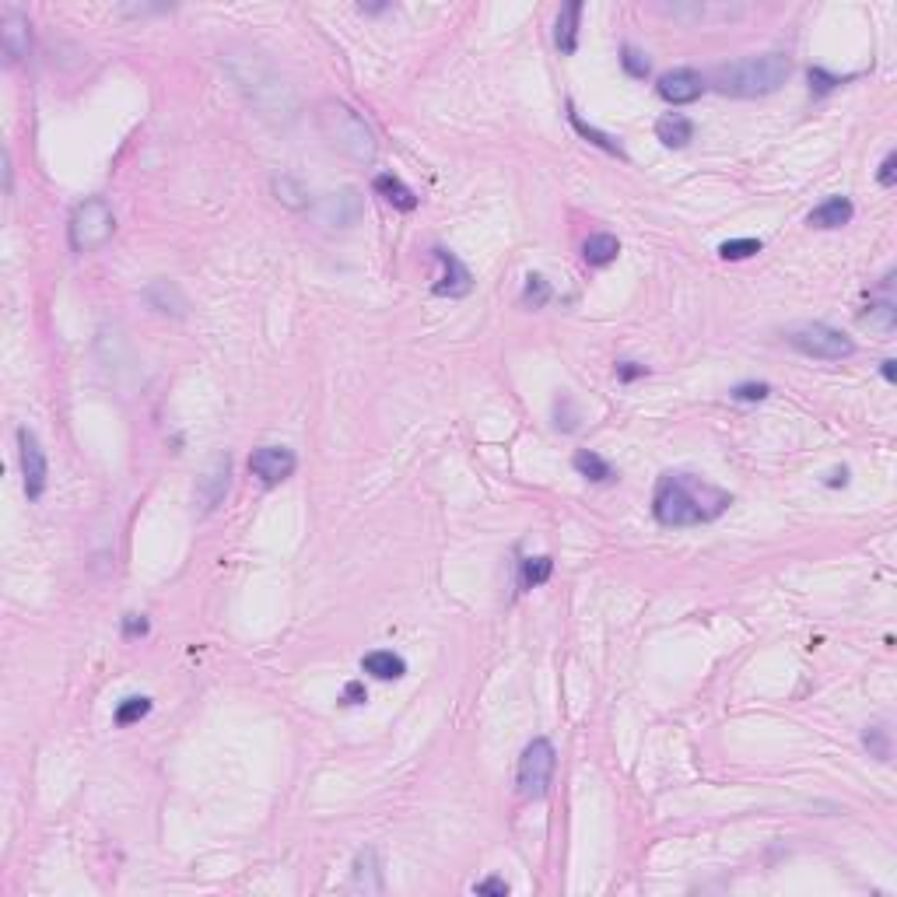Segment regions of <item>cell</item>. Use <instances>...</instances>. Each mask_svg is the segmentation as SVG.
Here are the masks:
<instances>
[{"instance_id": "cell-1", "label": "cell", "mask_w": 897, "mask_h": 897, "mask_svg": "<svg viewBox=\"0 0 897 897\" xmlns=\"http://www.w3.org/2000/svg\"><path fill=\"white\" fill-rule=\"evenodd\" d=\"M729 505L733 494L695 473H663L652 494V512L663 526H701L718 519Z\"/></svg>"}, {"instance_id": "cell-2", "label": "cell", "mask_w": 897, "mask_h": 897, "mask_svg": "<svg viewBox=\"0 0 897 897\" xmlns=\"http://www.w3.org/2000/svg\"><path fill=\"white\" fill-rule=\"evenodd\" d=\"M222 64L228 67L232 81L239 85V91L249 98V106L260 109V116L277 119V123H292L294 116H298L294 88L260 53H253V49H239V53L228 49V53H222Z\"/></svg>"}, {"instance_id": "cell-3", "label": "cell", "mask_w": 897, "mask_h": 897, "mask_svg": "<svg viewBox=\"0 0 897 897\" xmlns=\"http://www.w3.org/2000/svg\"><path fill=\"white\" fill-rule=\"evenodd\" d=\"M315 127H319V134L326 137V144L334 151H340V155L351 158V161H358V165H372L379 158L376 130L347 102H340V98H323L315 106Z\"/></svg>"}, {"instance_id": "cell-4", "label": "cell", "mask_w": 897, "mask_h": 897, "mask_svg": "<svg viewBox=\"0 0 897 897\" xmlns=\"http://www.w3.org/2000/svg\"><path fill=\"white\" fill-rule=\"evenodd\" d=\"M792 74V60L785 53H761V57H743L737 64L718 67L716 85L722 95L733 98H761L778 91Z\"/></svg>"}, {"instance_id": "cell-5", "label": "cell", "mask_w": 897, "mask_h": 897, "mask_svg": "<svg viewBox=\"0 0 897 897\" xmlns=\"http://www.w3.org/2000/svg\"><path fill=\"white\" fill-rule=\"evenodd\" d=\"M116 232V214L102 197H88L85 203L74 207L67 224L70 249L74 253H95L98 246H106Z\"/></svg>"}, {"instance_id": "cell-6", "label": "cell", "mask_w": 897, "mask_h": 897, "mask_svg": "<svg viewBox=\"0 0 897 897\" xmlns=\"http://www.w3.org/2000/svg\"><path fill=\"white\" fill-rule=\"evenodd\" d=\"M554 768H558V754H554V743L537 737L533 743H526L522 758H519L516 785L522 799H543L551 778H554Z\"/></svg>"}, {"instance_id": "cell-7", "label": "cell", "mask_w": 897, "mask_h": 897, "mask_svg": "<svg viewBox=\"0 0 897 897\" xmlns=\"http://www.w3.org/2000/svg\"><path fill=\"white\" fill-rule=\"evenodd\" d=\"M785 340H789V347H796L799 355L817 358V361H845L855 355L852 336H845L841 330H834V326H824V323L799 326V330H792Z\"/></svg>"}, {"instance_id": "cell-8", "label": "cell", "mask_w": 897, "mask_h": 897, "mask_svg": "<svg viewBox=\"0 0 897 897\" xmlns=\"http://www.w3.org/2000/svg\"><path fill=\"white\" fill-rule=\"evenodd\" d=\"M315 222L326 224V228H351L361 222L365 214V201L355 186H344V190H330L313 203Z\"/></svg>"}, {"instance_id": "cell-9", "label": "cell", "mask_w": 897, "mask_h": 897, "mask_svg": "<svg viewBox=\"0 0 897 897\" xmlns=\"http://www.w3.org/2000/svg\"><path fill=\"white\" fill-rule=\"evenodd\" d=\"M294 467H298V456L284 446H260L249 456V470H253V477H260V484H267V488L288 480Z\"/></svg>"}, {"instance_id": "cell-10", "label": "cell", "mask_w": 897, "mask_h": 897, "mask_svg": "<svg viewBox=\"0 0 897 897\" xmlns=\"http://www.w3.org/2000/svg\"><path fill=\"white\" fill-rule=\"evenodd\" d=\"M18 448H22V473H25V494L36 501V498H43L46 491V452L39 446V438H36V431H28V428H18Z\"/></svg>"}, {"instance_id": "cell-11", "label": "cell", "mask_w": 897, "mask_h": 897, "mask_svg": "<svg viewBox=\"0 0 897 897\" xmlns=\"http://www.w3.org/2000/svg\"><path fill=\"white\" fill-rule=\"evenodd\" d=\"M435 260L442 263V277H438V284H435V294H442V298H463V294H470L473 288V273L463 267V260L456 256V253H448L446 246H435Z\"/></svg>"}, {"instance_id": "cell-12", "label": "cell", "mask_w": 897, "mask_h": 897, "mask_svg": "<svg viewBox=\"0 0 897 897\" xmlns=\"http://www.w3.org/2000/svg\"><path fill=\"white\" fill-rule=\"evenodd\" d=\"M28 15L18 7H4V18H0V39H4V53L11 64H18L28 57L32 49V32H28Z\"/></svg>"}, {"instance_id": "cell-13", "label": "cell", "mask_w": 897, "mask_h": 897, "mask_svg": "<svg viewBox=\"0 0 897 897\" xmlns=\"http://www.w3.org/2000/svg\"><path fill=\"white\" fill-rule=\"evenodd\" d=\"M655 88H659V95H663L670 106H687V102H697V98L705 95V77L691 67H680V70L663 74Z\"/></svg>"}, {"instance_id": "cell-14", "label": "cell", "mask_w": 897, "mask_h": 897, "mask_svg": "<svg viewBox=\"0 0 897 897\" xmlns=\"http://www.w3.org/2000/svg\"><path fill=\"white\" fill-rule=\"evenodd\" d=\"M579 22H583V0H572L564 4L554 25V43L561 53H575L579 49Z\"/></svg>"}, {"instance_id": "cell-15", "label": "cell", "mask_w": 897, "mask_h": 897, "mask_svg": "<svg viewBox=\"0 0 897 897\" xmlns=\"http://www.w3.org/2000/svg\"><path fill=\"white\" fill-rule=\"evenodd\" d=\"M144 298H148V305L151 309H158V313H165V315H186V294L176 288V281H155L148 292H144Z\"/></svg>"}, {"instance_id": "cell-16", "label": "cell", "mask_w": 897, "mask_h": 897, "mask_svg": "<svg viewBox=\"0 0 897 897\" xmlns=\"http://www.w3.org/2000/svg\"><path fill=\"white\" fill-rule=\"evenodd\" d=\"M852 214L855 207L849 197H830V201L809 211V228H841V224L852 222Z\"/></svg>"}, {"instance_id": "cell-17", "label": "cell", "mask_w": 897, "mask_h": 897, "mask_svg": "<svg viewBox=\"0 0 897 897\" xmlns=\"http://www.w3.org/2000/svg\"><path fill=\"white\" fill-rule=\"evenodd\" d=\"M382 866L376 849H361L358 859H355V891H365V894H382Z\"/></svg>"}, {"instance_id": "cell-18", "label": "cell", "mask_w": 897, "mask_h": 897, "mask_svg": "<svg viewBox=\"0 0 897 897\" xmlns=\"http://www.w3.org/2000/svg\"><path fill=\"white\" fill-rule=\"evenodd\" d=\"M372 186H376V193L386 197V201L393 203L397 211H414V207H418V193H414V190H410L400 176H393V172H382V176H376Z\"/></svg>"}, {"instance_id": "cell-19", "label": "cell", "mask_w": 897, "mask_h": 897, "mask_svg": "<svg viewBox=\"0 0 897 897\" xmlns=\"http://www.w3.org/2000/svg\"><path fill=\"white\" fill-rule=\"evenodd\" d=\"M361 670L372 673L376 680H400V676L407 673V663L397 655V652L376 649V652H368V655L361 659Z\"/></svg>"}, {"instance_id": "cell-20", "label": "cell", "mask_w": 897, "mask_h": 897, "mask_svg": "<svg viewBox=\"0 0 897 897\" xmlns=\"http://www.w3.org/2000/svg\"><path fill=\"white\" fill-rule=\"evenodd\" d=\"M617 256H621V242H617V235H610V232L589 235L583 242V260L589 267H606V263H613Z\"/></svg>"}, {"instance_id": "cell-21", "label": "cell", "mask_w": 897, "mask_h": 897, "mask_svg": "<svg viewBox=\"0 0 897 897\" xmlns=\"http://www.w3.org/2000/svg\"><path fill=\"white\" fill-rule=\"evenodd\" d=\"M655 137H659L666 148H687V140L695 137V123H691L687 116H680V112H670V116H663V119L655 123Z\"/></svg>"}, {"instance_id": "cell-22", "label": "cell", "mask_w": 897, "mask_h": 897, "mask_svg": "<svg viewBox=\"0 0 897 897\" xmlns=\"http://www.w3.org/2000/svg\"><path fill=\"white\" fill-rule=\"evenodd\" d=\"M201 501H203V509H214L218 501L224 498V491H228V459H218L214 463V470H207L201 477Z\"/></svg>"}, {"instance_id": "cell-23", "label": "cell", "mask_w": 897, "mask_h": 897, "mask_svg": "<svg viewBox=\"0 0 897 897\" xmlns=\"http://www.w3.org/2000/svg\"><path fill=\"white\" fill-rule=\"evenodd\" d=\"M859 323L862 326H870V330H876V334H894V326H897V305L891 302V298H880V302H870V313H862L859 315Z\"/></svg>"}, {"instance_id": "cell-24", "label": "cell", "mask_w": 897, "mask_h": 897, "mask_svg": "<svg viewBox=\"0 0 897 897\" xmlns=\"http://www.w3.org/2000/svg\"><path fill=\"white\" fill-rule=\"evenodd\" d=\"M568 119H572V127H575V130H579V134H583L585 140H593L596 148H603L606 155L624 158V148H621V144H617V140H613V137H610V134H603V130H596V127H589V123H585L583 116L575 112V106H568Z\"/></svg>"}, {"instance_id": "cell-25", "label": "cell", "mask_w": 897, "mask_h": 897, "mask_svg": "<svg viewBox=\"0 0 897 897\" xmlns=\"http://www.w3.org/2000/svg\"><path fill=\"white\" fill-rule=\"evenodd\" d=\"M551 572H554V561L547 558V554H540V558H522V564H519V589L543 585L551 579Z\"/></svg>"}, {"instance_id": "cell-26", "label": "cell", "mask_w": 897, "mask_h": 897, "mask_svg": "<svg viewBox=\"0 0 897 897\" xmlns=\"http://www.w3.org/2000/svg\"><path fill=\"white\" fill-rule=\"evenodd\" d=\"M273 193H277V201L284 203V207H292V211L309 207V190L294 180V176H273Z\"/></svg>"}, {"instance_id": "cell-27", "label": "cell", "mask_w": 897, "mask_h": 897, "mask_svg": "<svg viewBox=\"0 0 897 897\" xmlns=\"http://www.w3.org/2000/svg\"><path fill=\"white\" fill-rule=\"evenodd\" d=\"M575 470L583 473L585 480H593V484H603V480H613V470H610V463H606L603 456H596V452H575Z\"/></svg>"}, {"instance_id": "cell-28", "label": "cell", "mask_w": 897, "mask_h": 897, "mask_svg": "<svg viewBox=\"0 0 897 897\" xmlns=\"http://www.w3.org/2000/svg\"><path fill=\"white\" fill-rule=\"evenodd\" d=\"M151 712V697H123L116 705V726H130Z\"/></svg>"}, {"instance_id": "cell-29", "label": "cell", "mask_w": 897, "mask_h": 897, "mask_svg": "<svg viewBox=\"0 0 897 897\" xmlns=\"http://www.w3.org/2000/svg\"><path fill=\"white\" fill-rule=\"evenodd\" d=\"M522 302L533 305V309H543L551 302V284L540 277V273H530L526 277V288H522Z\"/></svg>"}, {"instance_id": "cell-30", "label": "cell", "mask_w": 897, "mask_h": 897, "mask_svg": "<svg viewBox=\"0 0 897 897\" xmlns=\"http://www.w3.org/2000/svg\"><path fill=\"white\" fill-rule=\"evenodd\" d=\"M754 253H761V239H729V242L718 246V256H722V260H747V256H754Z\"/></svg>"}, {"instance_id": "cell-31", "label": "cell", "mask_w": 897, "mask_h": 897, "mask_svg": "<svg viewBox=\"0 0 897 897\" xmlns=\"http://www.w3.org/2000/svg\"><path fill=\"white\" fill-rule=\"evenodd\" d=\"M621 64H624V70H628L631 77H649V60H645V53L642 49H634V46H624L621 49Z\"/></svg>"}, {"instance_id": "cell-32", "label": "cell", "mask_w": 897, "mask_h": 897, "mask_svg": "<svg viewBox=\"0 0 897 897\" xmlns=\"http://www.w3.org/2000/svg\"><path fill=\"white\" fill-rule=\"evenodd\" d=\"M862 743H866V747L873 750L880 761H887L891 747H887V729H883V726H873V729H866V733H862Z\"/></svg>"}, {"instance_id": "cell-33", "label": "cell", "mask_w": 897, "mask_h": 897, "mask_svg": "<svg viewBox=\"0 0 897 897\" xmlns=\"http://www.w3.org/2000/svg\"><path fill=\"white\" fill-rule=\"evenodd\" d=\"M838 85H841V77H834L828 70H820V67L809 70V88L817 91V95H828V91L838 88Z\"/></svg>"}, {"instance_id": "cell-34", "label": "cell", "mask_w": 897, "mask_h": 897, "mask_svg": "<svg viewBox=\"0 0 897 897\" xmlns=\"http://www.w3.org/2000/svg\"><path fill=\"white\" fill-rule=\"evenodd\" d=\"M768 393H771V386H768V382H743V386L733 389V397H737V400H764Z\"/></svg>"}, {"instance_id": "cell-35", "label": "cell", "mask_w": 897, "mask_h": 897, "mask_svg": "<svg viewBox=\"0 0 897 897\" xmlns=\"http://www.w3.org/2000/svg\"><path fill=\"white\" fill-rule=\"evenodd\" d=\"M473 894H494V897H505V894H509V883H505L501 876H488V880H480V883H473Z\"/></svg>"}, {"instance_id": "cell-36", "label": "cell", "mask_w": 897, "mask_h": 897, "mask_svg": "<svg viewBox=\"0 0 897 897\" xmlns=\"http://www.w3.org/2000/svg\"><path fill=\"white\" fill-rule=\"evenodd\" d=\"M649 368L645 365H638V361H621L617 365V379L621 382H631V379H638V376H645Z\"/></svg>"}, {"instance_id": "cell-37", "label": "cell", "mask_w": 897, "mask_h": 897, "mask_svg": "<svg viewBox=\"0 0 897 897\" xmlns=\"http://www.w3.org/2000/svg\"><path fill=\"white\" fill-rule=\"evenodd\" d=\"M894 165H897V151H891V155L883 158V165H880V186H894Z\"/></svg>"}, {"instance_id": "cell-38", "label": "cell", "mask_w": 897, "mask_h": 897, "mask_svg": "<svg viewBox=\"0 0 897 897\" xmlns=\"http://www.w3.org/2000/svg\"><path fill=\"white\" fill-rule=\"evenodd\" d=\"M123 628H127V634H144V631H148V621H144V617H134V613H130Z\"/></svg>"}, {"instance_id": "cell-39", "label": "cell", "mask_w": 897, "mask_h": 897, "mask_svg": "<svg viewBox=\"0 0 897 897\" xmlns=\"http://www.w3.org/2000/svg\"><path fill=\"white\" fill-rule=\"evenodd\" d=\"M344 697H347L351 705H361V701H365V687H361V684H347V687H344Z\"/></svg>"}, {"instance_id": "cell-40", "label": "cell", "mask_w": 897, "mask_h": 897, "mask_svg": "<svg viewBox=\"0 0 897 897\" xmlns=\"http://www.w3.org/2000/svg\"><path fill=\"white\" fill-rule=\"evenodd\" d=\"M883 379H887V382H894V379H897V368H894V361H883Z\"/></svg>"}, {"instance_id": "cell-41", "label": "cell", "mask_w": 897, "mask_h": 897, "mask_svg": "<svg viewBox=\"0 0 897 897\" xmlns=\"http://www.w3.org/2000/svg\"><path fill=\"white\" fill-rule=\"evenodd\" d=\"M849 480V470H834V477H830V484H845Z\"/></svg>"}]
</instances>
